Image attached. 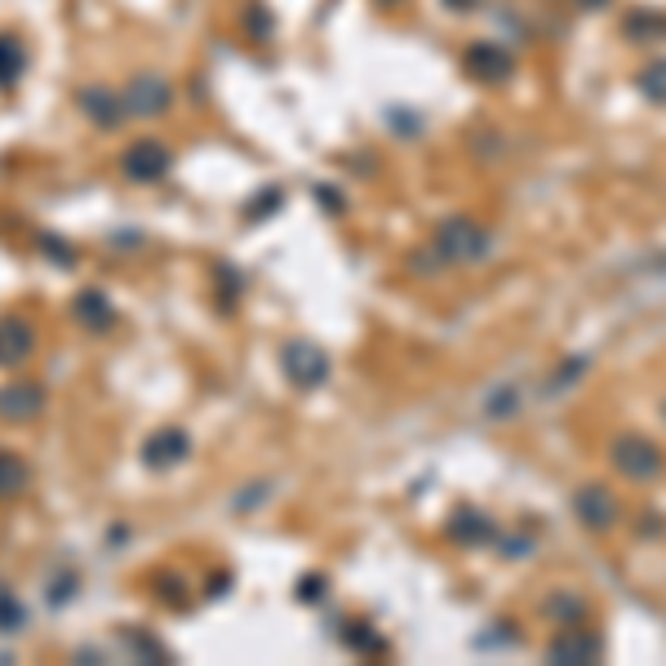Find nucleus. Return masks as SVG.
Wrapping results in <instances>:
<instances>
[{
    "label": "nucleus",
    "mask_w": 666,
    "mask_h": 666,
    "mask_svg": "<svg viewBox=\"0 0 666 666\" xmlns=\"http://www.w3.org/2000/svg\"><path fill=\"white\" fill-rule=\"evenodd\" d=\"M436 254H440V262H475V258H485L489 254V231L485 227H475L471 218H449V222H440V231H436Z\"/></svg>",
    "instance_id": "f257e3e1"
},
{
    "label": "nucleus",
    "mask_w": 666,
    "mask_h": 666,
    "mask_svg": "<svg viewBox=\"0 0 666 666\" xmlns=\"http://www.w3.org/2000/svg\"><path fill=\"white\" fill-rule=\"evenodd\" d=\"M120 103H125V116H133V120H156V116H165L174 107V85L165 76H156V72H142V76H133L125 85Z\"/></svg>",
    "instance_id": "f03ea898"
},
{
    "label": "nucleus",
    "mask_w": 666,
    "mask_h": 666,
    "mask_svg": "<svg viewBox=\"0 0 666 666\" xmlns=\"http://www.w3.org/2000/svg\"><path fill=\"white\" fill-rule=\"evenodd\" d=\"M609 462L636 485H649V481L662 475V449L653 440H644V436H617L613 449H609Z\"/></svg>",
    "instance_id": "7ed1b4c3"
},
{
    "label": "nucleus",
    "mask_w": 666,
    "mask_h": 666,
    "mask_svg": "<svg viewBox=\"0 0 666 666\" xmlns=\"http://www.w3.org/2000/svg\"><path fill=\"white\" fill-rule=\"evenodd\" d=\"M280 369H284V377H290L294 387H303V392H316V387L329 383V356H324L316 343H307V338H294L290 347L280 351Z\"/></svg>",
    "instance_id": "20e7f679"
},
{
    "label": "nucleus",
    "mask_w": 666,
    "mask_h": 666,
    "mask_svg": "<svg viewBox=\"0 0 666 666\" xmlns=\"http://www.w3.org/2000/svg\"><path fill=\"white\" fill-rule=\"evenodd\" d=\"M169 165H174V152L161 138H138L120 156V169H125L129 182H161L169 174Z\"/></svg>",
    "instance_id": "39448f33"
},
{
    "label": "nucleus",
    "mask_w": 666,
    "mask_h": 666,
    "mask_svg": "<svg viewBox=\"0 0 666 666\" xmlns=\"http://www.w3.org/2000/svg\"><path fill=\"white\" fill-rule=\"evenodd\" d=\"M31 351H36V329L23 316H5V320H0V369L27 364Z\"/></svg>",
    "instance_id": "423d86ee"
},
{
    "label": "nucleus",
    "mask_w": 666,
    "mask_h": 666,
    "mask_svg": "<svg viewBox=\"0 0 666 666\" xmlns=\"http://www.w3.org/2000/svg\"><path fill=\"white\" fill-rule=\"evenodd\" d=\"M187 453H192V440H187V432H178V426H161V432H152L148 445H142V462L152 471H169Z\"/></svg>",
    "instance_id": "0eeeda50"
},
{
    "label": "nucleus",
    "mask_w": 666,
    "mask_h": 666,
    "mask_svg": "<svg viewBox=\"0 0 666 666\" xmlns=\"http://www.w3.org/2000/svg\"><path fill=\"white\" fill-rule=\"evenodd\" d=\"M462 67L475 76V80H485V85H498V80H507L511 76V54L502 50V44H489V40H481V44H471L466 50V59H462Z\"/></svg>",
    "instance_id": "6e6552de"
},
{
    "label": "nucleus",
    "mask_w": 666,
    "mask_h": 666,
    "mask_svg": "<svg viewBox=\"0 0 666 666\" xmlns=\"http://www.w3.org/2000/svg\"><path fill=\"white\" fill-rule=\"evenodd\" d=\"M604 653V640L595 631H578V627H568L560 631L551 644H547V657L551 662H595Z\"/></svg>",
    "instance_id": "1a4fd4ad"
},
{
    "label": "nucleus",
    "mask_w": 666,
    "mask_h": 666,
    "mask_svg": "<svg viewBox=\"0 0 666 666\" xmlns=\"http://www.w3.org/2000/svg\"><path fill=\"white\" fill-rule=\"evenodd\" d=\"M574 511L587 529H613V520H617V502L613 494H604V485H582L574 494Z\"/></svg>",
    "instance_id": "9d476101"
},
{
    "label": "nucleus",
    "mask_w": 666,
    "mask_h": 666,
    "mask_svg": "<svg viewBox=\"0 0 666 666\" xmlns=\"http://www.w3.org/2000/svg\"><path fill=\"white\" fill-rule=\"evenodd\" d=\"M80 112L99 125V129H116L125 120V103H120V93L116 89H99V85H89L80 89Z\"/></svg>",
    "instance_id": "9b49d317"
},
{
    "label": "nucleus",
    "mask_w": 666,
    "mask_h": 666,
    "mask_svg": "<svg viewBox=\"0 0 666 666\" xmlns=\"http://www.w3.org/2000/svg\"><path fill=\"white\" fill-rule=\"evenodd\" d=\"M40 405H44V396H40V387H31V383H14V387L0 392V413H5L10 422H27V418H36Z\"/></svg>",
    "instance_id": "f8f14e48"
},
{
    "label": "nucleus",
    "mask_w": 666,
    "mask_h": 666,
    "mask_svg": "<svg viewBox=\"0 0 666 666\" xmlns=\"http://www.w3.org/2000/svg\"><path fill=\"white\" fill-rule=\"evenodd\" d=\"M27 72V50H23V40L10 36V31H0V89H14Z\"/></svg>",
    "instance_id": "ddd939ff"
},
{
    "label": "nucleus",
    "mask_w": 666,
    "mask_h": 666,
    "mask_svg": "<svg viewBox=\"0 0 666 666\" xmlns=\"http://www.w3.org/2000/svg\"><path fill=\"white\" fill-rule=\"evenodd\" d=\"M76 320L85 324V329H93V333H103V329H112V303L99 294V290H89V294H80L76 298Z\"/></svg>",
    "instance_id": "4468645a"
},
{
    "label": "nucleus",
    "mask_w": 666,
    "mask_h": 666,
    "mask_svg": "<svg viewBox=\"0 0 666 666\" xmlns=\"http://www.w3.org/2000/svg\"><path fill=\"white\" fill-rule=\"evenodd\" d=\"M31 485V471L18 453H5L0 449V498H18L23 489Z\"/></svg>",
    "instance_id": "2eb2a0df"
},
{
    "label": "nucleus",
    "mask_w": 666,
    "mask_h": 666,
    "mask_svg": "<svg viewBox=\"0 0 666 666\" xmlns=\"http://www.w3.org/2000/svg\"><path fill=\"white\" fill-rule=\"evenodd\" d=\"M640 93L644 99H653V103H666V59H653L644 72H640Z\"/></svg>",
    "instance_id": "dca6fc26"
},
{
    "label": "nucleus",
    "mask_w": 666,
    "mask_h": 666,
    "mask_svg": "<svg viewBox=\"0 0 666 666\" xmlns=\"http://www.w3.org/2000/svg\"><path fill=\"white\" fill-rule=\"evenodd\" d=\"M458 525H453V538H462V542H485V538H494V525H485L475 511H458L453 515Z\"/></svg>",
    "instance_id": "f3484780"
},
{
    "label": "nucleus",
    "mask_w": 666,
    "mask_h": 666,
    "mask_svg": "<svg viewBox=\"0 0 666 666\" xmlns=\"http://www.w3.org/2000/svg\"><path fill=\"white\" fill-rule=\"evenodd\" d=\"M23 627V604L14 600L10 587H0V631H18Z\"/></svg>",
    "instance_id": "a211bd4d"
},
{
    "label": "nucleus",
    "mask_w": 666,
    "mask_h": 666,
    "mask_svg": "<svg viewBox=\"0 0 666 666\" xmlns=\"http://www.w3.org/2000/svg\"><path fill=\"white\" fill-rule=\"evenodd\" d=\"M449 5H453V10H458V5H462V10H471V5H475V0H449Z\"/></svg>",
    "instance_id": "6ab92c4d"
},
{
    "label": "nucleus",
    "mask_w": 666,
    "mask_h": 666,
    "mask_svg": "<svg viewBox=\"0 0 666 666\" xmlns=\"http://www.w3.org/2000/svg\"><path fill=\"white\" fill-rule=\"evenodd\" d=\"M662 418H666V405H662Z\"/></svg>",
    "instance_id": "aec40b11"
},
{
    "label": "nucleus",
    "mask_w": 666,
    "mask_h": 666,
    "mask_svg": "<svg viewBox=\"0 0 666 666\" xmlns=\"http://www.w3.org/2000/svg\"><path fill=\"white\" fill-rule=\"evenodd\" d=\"M383 5H387V0H383Z\"/></svg>",
    "instance_id": "412c9836"
}]
</instances>
